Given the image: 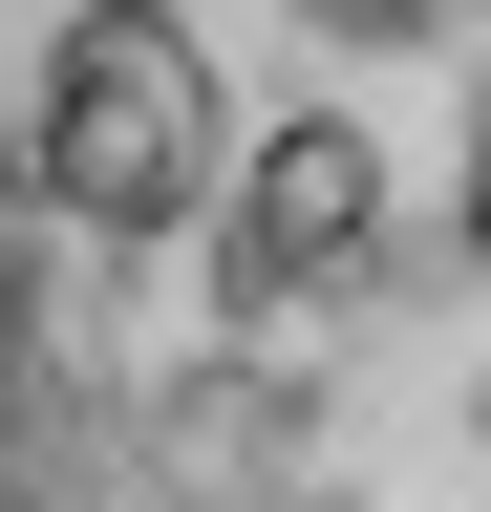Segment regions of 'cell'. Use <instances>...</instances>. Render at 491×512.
I'll return each mask as SVG.
<instances>
[{"label": "cell", "instance_id": "obj_1", "mask_svg": "<svg viewBox=\"0 0 491 512\" xmlns=\"http://www.w3.org/2000/svg\"><path fill=\"white\" fill-rule=\"evenodd\" d=\"M0 512H491V0H0Z\"/></svg>", "mask_w": 491, "mask_h": 512}]
</instances>
